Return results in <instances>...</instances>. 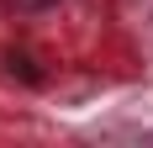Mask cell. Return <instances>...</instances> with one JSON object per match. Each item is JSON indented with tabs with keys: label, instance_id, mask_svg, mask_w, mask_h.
Instances as JSON below:
<instances>
[{
	"label": "cell",
	"instance_id": "cell-1",
	"mask_svg": "<svg viewBox=\"0 0 153 148\" xmlns=\"http://www.w3.org/2000/svg\"><path fill=\"white\" fill-rule=\"evenodd\" d=\"M5 69L21 74L27 85H37V79H42V69H32V53H5Z\"/></svg>",
	"mask_w": 153,
	"mask_h": 148
},
{
	"label": "cell",
	"instance_id": "cell-2",
	"mask_svg": "<svg viewBox=\"0 0 153 148\" xmlns=\"http://www.w3.org/2000/svg\"><path fill=\"white\" fill-rule=\"evenodd\" d=\"M5 5H16V11H27V16H32V11H53L58 0H5Z\"/></svg>",
	"mask_w": 153,
	"mask_h": 148
}]
</instances>
